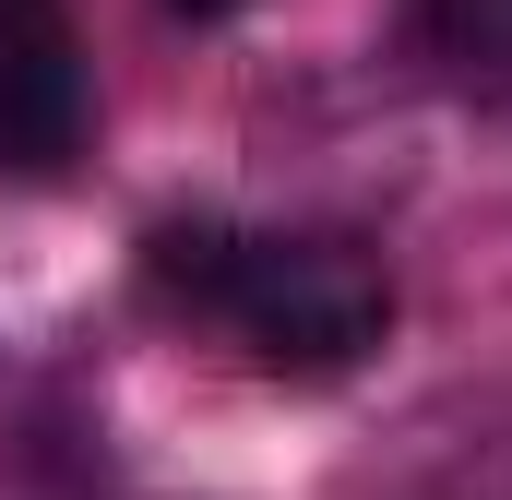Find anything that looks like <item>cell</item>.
<instances>
[{"label": "cell", "mask_w": 512, "mask_h": 500, "mask_svg": "<svg viewBox=\"0 0 512 500\" xmlns=\"http://www.w3.org/2000/svg\"><path fill=\"white\" fill-rule=\"evenodd\" d=\"M405 48L441 84H512V0H405Z\"/></svg>", "instance_id": "3"}, {"label": "cell", "mask_w": 512, "mask_h": 500, "mask_svg": "<svg viewBox=\"0 0 512 500\" xmlns=\"http://www.w3.org/2000/svg\"><path fill=\"white\" fill-rule=\"evenodd\" d=\"M96 131L72 0H0V179H72Z\"/></svg>", "instance_id": "2"}, {"label": "cell", "mask_w": 512, "mask_h": 500, "mask_svg": "<svg viewBox=\"0 0 512 500\" xmlns=\"http://www.w3.org/2000/svg\"><path fill=\"white\" fill-rule=\"evenodd\" d=\"M131 274L167 322L239 334V358L274 381H334L393 334V274L358 239H298V227H239V215H155Z\"/></svg>", "instance_id": "1"}, {"label": "cell", "mask_w": 512, "mask_h": 500, "mask_svg": "<svg viewBox=\"0 0 512 500\" xmlns=\"http://www.w3.org/2000/svg\"><path fill=\"white\" fill-rule=\"evenodd\" d=\"M167 12H179V24H227L239 0H167Z\"/></svg>", "instance_id": "4"}]
</instances>
